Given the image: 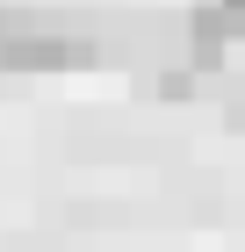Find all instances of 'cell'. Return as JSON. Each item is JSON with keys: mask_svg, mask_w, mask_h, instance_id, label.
Wrapping results in <instances>:
<instances>
[{"mask_svg": "<svg viewBox=\"0 0 245 252\" xmlns=\"http://www.w3.org/2000/svg\"><path fill=\"white\" fill-rule=\"evenodd\" d=\"M216 7H224V15H238V22H245V0H216Z\"/></svg>", "mask_w": 245, "mask_h": 252, "instance_id": "3957f363", "label": "cell"}, {"mask_svg": "<svg viewBox=\"0 0 245 252\" xmlns=\"http://www.w3.org/2000/svg\"><path fill=\"white\" fill-rule=\"evenodd\" d=\"M101 58L94 36H72V29H22L7 15L0 29V79H22V72H87Z\"/></svg>", "mask_w": 245, "mask_h": 252, "instance_id": "6da1fadb", "label": "cell"}, {"mask_svg": "<svg viewBox=\"0 0 245 252\" xmlns=\"http://www.w3.org/2000/svg\"><path fill=\"white\" fill-rule=\"evenodd\" d=\"M151 94H159V101H195V94H202V72L180 58L173 72H159V79H151Z\"/></svg>", "mask_w": 245, "mask_h": 252, "instance_id": "7a4b0ae2", "label": "cell"}]
</instances>
